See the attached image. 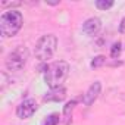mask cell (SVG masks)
<instances>
[{
    "instance_id": "6da1fadb",
    "label": "cell",
    "mask_w": 125,
    "mask_h": 125,
    "mask_svg": "<svg viewBox=\"0 0 125 125\" xmlns=\"http://www.w3.org/2000/svg\"><path fill=\"white\" fill-rule=\"evenodd\" d=\"M69 75V63L65 60H56L44 71V81L50 88H59Z\"/></svg>"
},
{
    "instance_id": "7a4b0ae2",
    "label": "cell",
    "mask_w": 125,
    "mask_h": 125,
    "mask_svg": "<svg viewBox=\"0 0 125 125\" xmlns=\"http://www.w3.org/2000/svg\"><path fill=\"white\" fill-rule=\"evenodd\" d=\"M22 24H24V16L19 10L15 9L6 10L0 16V32L5 38L13 37L22 28Z\"/></svg>"
},
{
    "instance_id": "3957f363",
    "label": "cell",
    "mask_w": 125,
    "mask_h": 125,
    "mask_svg": "<svg viewBox=\"0 0 125 125\" xmlns=\"http://www.w3.org/2000/svg\"><path fill=\"white\" fill-rule=\"evenodd\" d=\"M57 47V37L54 34L41 35L35 44V57L41 62H46L53 57Z\"/></svg>"
},
{
    "instance_id": "277c9868",
    "label": "cell",
    "mask_w": 125,
    "mask_h": 125,
    "mask_svg": "<svg viewBox=\"0 0 125 125\" xmlns=\"http://www.w3.org/2000/svg\"><path fill=\"white\" fill-rule=\"evenodd\" d=\"M28 60V49L25 46H18L16 49H13L5 60V65L9 71H21Z\"/></svg>"
},
{
    "instance_id": "5b68a950",
    "label": "cell",
    "mask_w": 125,
    "mask_h": 125,
    "mask_svg": "<svg viewBox=\"0 0 125 125\" xmlns=\"http://www.w3.org/2000/svg\"><path fill=\"white\" fill-rule=\"evenodd\" d=\"M38 106H37V102L34 99H27L24 102H21L16 107V116L21 118V119H28L31 118L35 112H37Z\"/></svg>"
},
{
    "instance_id": "8992f818",
    "label": "cell",
    "mask_w": 125,
    "mask_h": 125,
    "mask_svg": "<svg viewBox=\"0 0 125 125\" xmlns=\"http://www.w3.org/2000/svg\"><path fill=\"white\" fill-rule=\"evenodd\" d=\"M100 91H102V84H100L99 81L93 83V84L88 87V90L85 91V94L83 96V103H84L85 106H91V104L94 103V100L99 97Z\"/></svg>"
},
{
    "instance_id": "52a82bcc",
    "label": "cell",
    "mask_w": 125,
    "mask_h": 125,
    "mask_svg": "<svg viewBox=\"0 0 125 125\" xmlns=\"http://www.w3.org/2000/svg\"><path fill=\"white\" fill-rule=\"evenodd\" d=\"M102 28V21L97 18V16H91L88 18L84 24H83V32L85 35H96Z\"/></svg>"
},
{
    "instance_id": "ba28073f",
    "label": "cell",
    "mask_w": 125,
    "mask_h": 125,
    "mask_svg": "<svg viewBox=\"0 0 125 125\" xmlns=\"http://www.w3.org/2000/svg\"><path fill=\"white\" fill-rule=\"evenodd\" d=\"M66 97V90L63 87H59V88H50V91L44 96L46 102H62Z\"/></svg>"
},
{
    "instance_id": "9c48e42d",
    "label": "cell",
    "mask_w": 125,
    "mask_h": 125,
    "mask_svg": "<svg viewBox=\"0 0 125 125\" xmlns=\"http://www.w3.org/2000/svg\"><path fill=\"white\" fill-rule=\"evenodd\" d=\"M59 121H60L59 113H52V115H49V116L44 119L43 125H57V124H59Z\"/></svg>"
},
{
    "instance_id": "30bf717a",
    "label": "cell",
    "mask_w": 125,
    "mask_h": 125,
    "mask_svg": "<svg viewBox=\"0 0 125 125\" xmlns=\"http://www.w3.org/2000/svg\"><path fill=\"white\" fill-rule=\"evenodd\" d=\"M113 6V0H97L96 2V8L97 9H100V10H107V9H110Z\"/></svg>"
},
{
    "instance_id": "8fae6325",
    "label": "cell",
    "mask_w": 125,
    "mask_h": 125,
    "mask_svg": "<svg viewBox=\"0 0 125 125\" xmlns=\"http://www.w3.org/2000/svg\"><path fill=\"white\" fill-rule=\"evenodd\" d=\"M104 62H106V57H104V56H97V57H94V59L91 60V66H93V68H97V66L103 65Z\"/></svg>"
},
{
    "instance_id": "7c38bea8",
    "label": "cell",
    "mask_w": 125,
    "mask_h": 125,
    "mask_svg": "<svg viewBox=\"0 0 125 125\" xmlns=\"http://www.w3.org/2000/svg\"><path fill=\"white\" fill-rule=\"evenodd\" d=\"M121 53V43H115L112 46V50H110V56L112 57H118Z\"/></svg>"
},
{
    "instance_id": "4fadbf2b",
    "label": "cell",
    "mask_w": 125,
    "mask_h": 125,
    "mask_svg": "<svg viewBox=\"0 0 125 125\" xmlns=\"http://www.w3.org/2000/svg\"><path fill=\"white\" fill-rule=\"evenodd\" d=\"M119 32H121V34H125V18H122V21H121V25H119Z\"/></svg>"
}]
</instances>
